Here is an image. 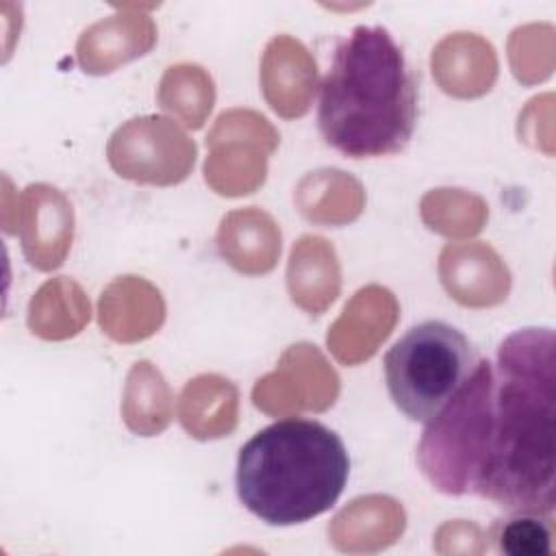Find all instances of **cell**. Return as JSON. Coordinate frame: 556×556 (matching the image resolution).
I'll use <instances>...</instances> for the list:
<instances>
[{
    "label": "cell",
    "mask_w": 556,
    "mask_h": 556,
    "mask_svg": "<svg viewBox=\"0 0 556 556\" xmlns=\"http://www.w3.org/2000/svg\"><path fill=\"white\" fill-rule=\"evenodd\" d=\"M471 341L452 324L428 319L406 330L384 354L393 404L413 421H432L478 363Z\"/></svg>",
    "instance_id": "277c9868"
},
{
    "label": "cell",
    "mask_w": 556,
    "mask_h": 556,
    "mask_svg": "<svg viewBox=\"0 0 556 556\" xmlns=\"http://www.w3.org/2000/svg\"><path fill=\"white\" fill-rule=\"evenodd\" d=\"M486 539L500 554L508 556H547L552 554L554 523L549 513L510 510L491 523Z\"/></svg>",
    "instance_id": "5b68a950"
},
{
    "label": "cell",
    "mask_w": 556,
    "mask_h": 556,
    "mask_svg": "<svg viewBox=\"0 0 556 556\" xmlns=\"http://www.w3.org/2000/svg\"><path fill=\"white\" fill-rule=\"evenodd\" d=\"M350 456L341 437L315 419L287 417L258 430L237 456L239 502L269 526L326 513L343 493Z\"/></svg>",
    "instance_id": "3957f363"
},
{
    "label": "cell",
    "mask_w": 556,
    "mask_h": 556,
    "mask_svg": "<svg viewBox=\"0 0 556 556\" xmlns=\"http://www.w3.org/2000/svg\"><path fill=\"white\" fill-rule=\"evenodd\" d=\"M554 397V332H513L495 361L478 358L458 393L426 424L424 473L450 495L552 513Z\"/></svg>",
    "instance_id": "6da1fadb"
},
{
    "label": "cell",
    "mask_w": 556,
    "mask_h": 556,
    "mask_svg": "<svg viewBox=\"0 0 556 556\" xmlns=\"http://www.w3.org/2000/svg\"><path fill=\"white\" fill-rule=\"evenodd\" d=\"M417 74L382 26L341 37L319 87L321 139L350 159L402 152L417 126Z\"/></svg>",
    "instance_id": "7a4b0ae2"
}]
</instances>
